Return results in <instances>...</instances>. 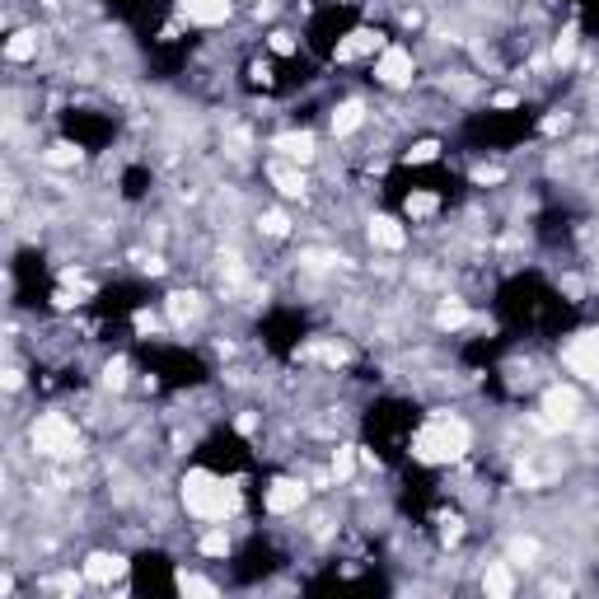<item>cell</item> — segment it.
I'll return each mask as SVG.
<instances>
[{"label":"cell","instance_id":"1","mask_svg":"<svg viewBox=\"0 0 599 599\" xmlns=\"http://www.w3.org/2000/svg\"><path fill=\"white\" fill-rule=\"evenodd\" d=\"M183 506H187V515H193V520H202V525H225V515L239 506V497H234V487H225L221 478L193 473V478L183 482Z\"/></svg>","mask_w":599,"mask_h":599},{"label":"cell","instance_id":"2","mask_svg":"<svg viewBox=\"0 0 599 599\" xmlns=\"http://www.w3.org/2000/svg\"><path fill=\"white\" fill-rule=\"evenodd\" d=\"M417 459H431V464H450V459H459L469 450V426L450 417V413H435L422 431H417V441H413Z\"/></svg>","mask_w":599,"mask_h":599},{"label":"cell","instance_id":"3","mask_svg":"<svg viewBox=\"0 0 599 599\" xmlns=\"http://www.w3.org/2000/svg\"><path fill=\"white\" fill-rule=\"evenodd\" d=\"M29 445L47 459H71L80 450V431L66 413H38L29 426Z\"/></svg>","mask_w":599,"mask_h":599},{"label":"cell","instance_id":"4","mask_svg":"<svg viewBox=\"0 0 599 599\" xmlns=\"http://www.w3.org/2000/svg\"><path fill=\"white\" fill-rule=\"evenodd\" d=\"M375 80H379V85H389V90H403L407 80H413V52L398 47V43H389L375 57Z\"/></svg>","mask_w":599,"mask_h":599},{"label":"cell","instance_id":"5","mask_svg":"<svg viewBox=\"0 0 599 599\" xmlns=\"http://www.w3.org/2000/svg\"><path fill=\"white\" fill-rule=\"evenodd\" d=\"M262 506H267V515H290V510H300V506H305V482H300V478H277V482L267 487Z\"/></svg>","mask_w":599,"mask_h":599},{"label":"cell","instance_id":"6","mask_svg":"<svg viewBox=\"0 0 599 599\" xmlns=\"http://www.w3.org/2000/svg\"><path fill=\"white\" fill-rule=\"evenodd\" d=\"M183 19L187 24H202V29H215V24L230 19V0H183Z\"/></svg>","mask_w":599,"mask_h":599},{"label":"cell","instance_id":"7","mask_svg":"<svg viewBox=\"0 0 599 599\" xmlns=\"http://www.w3.org/2000/svg\"><path fill=\"white\" fill-rule=\"evenodd\" d=\"M543 407H548V417H553V422L571 426V422L581 417V394H576V389H566V385H557V389L543 394Z\"/></svg>","mask_w":599,"mask_h":599},{"label":"cell","instance_id":"8","mask_svg":"<svg viewBox=\"0 0 599 599\" xmlns=\"http://www.w3.org/2000/svg\"><path fill=\"white\" fill-rule=\"evenodd\" d=\"M122 571H127V562L118 553H90L85 557V581H94V585H113Z\"/></svg>","mask_w":599,"mask_h":599},{"label":"cell","instance_id":"9","mask_svg":"<svg viewBox=\"0 0 599 599\" xmlns=\"http://www.w3.org/2000/svg\"><path fill=\"white\" fill-rule=\"evenodd\" d=\"M271 150H281L290 165H309L314 159V136L309 131H281L277 141H271Z\"/></svg>","mask_w":599,"mask_h":599},{"label":"cell","instance_id":"10","mask_svg":"<svg viewBox=\"0 0 599 599\" xmlns=\"http://www.w3.org/2000/svg\"><path fill=\"white\" fill-rule=\"evenodd\" d=\"M370 52H385V33H351L347 43H338V62H357V57H370Z\"/></svg>","mask_w":599,"mask_h":599},{"label":"cell","instance_id":"11","mask_svg":"<svg viewBox=\"0 0 599 599\" xmlns=\"http://www.w3.org/2000/svg\"><path fill=\"white\" fill-rule=\"evenodd\" d=\"M370 239L379 243V249H403V243H407V230H403L398 221H389V215H375V221H370Z\"/></svg>","mask_w":599,"mask_h":599},{"label":"cell","instance_id":"12","mask_svg":"<svg viewBox=\"0 0 599 599\" xmlns=\"http://www.w3.org/2000/svg\"><path fill=\"white\" fill-rule=\"evenodd\" d=\"M267 174H271V183H277V193H281V197H305V187H309V183H305V174H300V169H290V165H271Z\"/></svg>","mask_w":599,"mask_h":599},{"label":"cell","instance_id":"13","mask_svg":"<svg viewBox=\"0 0 599 599\" xmlns=\"http://www.w3.org/2000/svg\"><path fill=\"white\" fill-rule=\"evenodd\" d=\"M29 57H38V33L33 29L29 33H14L5 43V62H29Z\"/></svg>","mask_w":599,"mask_h":599},{"label":"cell","instance_id":"14","mask_svg":"<svg viewBox=\"0 0 599 599\" xmlns=\"http://www.w3.org/2000/svg\"><path fill=\"white\" fill-rule=\"evenodd\" d=\"M361 122H366V108H361L357 99H351V103H342V108H338V113H333V131H338V136H347V131H357Z\"/></svg>","mask_w":599,"mask_h":599},{"label":"cell","instance_id":"15","mask_svg":"<svg viewBox=\"0 0 599 599\" xmlns=\"http://www.w3.org/2000/svg\"><path fill=\"white\" fill-rule=\"evenodd\" d=\"M510 571L501 566V562H492V566H487V576H482V590H492V594H510Z\"/></svg>","mask_w":599,"mask_h":599},{"label":"cell","instance_id":"16","mask_svg":"<svg viewBox=\"0 0 599 599\" xmlns=\"http://www.w3.org/2000/svg\"><path fill=\"white\" fill-rule=\"evenodd\" d=\"M351 469H357V454H351V445H342L333 454V478H351Z\"/></svg>","mask_w":599,"mask_h":599},{"label":"cell","instance_id":"17","mask_svg":"<svg viewBox=\"0 0 599 599\" xmlns=\"http://www.w3.org/2000/svg\"><path fill=\"white\" fill-rule=\"evenodd\" d=\"M43 159H47V165H80V150L75 146H52Z\"/></svg>","mask_w":599,"mask_h":599},{"label":"cell","instance_id":"18","mask_svg":"<svg viewBox=\"0 0 599 599\" xmlns=\"http://www.w3.org/2000/svg\"><path fill=\"white\" fill-rule=\"evenodd\" d=\"M262 230H267V234H286L290 225H286V215H281V211H267V215H262Z\"/></svg>","mask_w":599,"mask_h":599},{"label":"cell","instance_id":"19","mask_svg":"<svg viewBox=\"0 0 599 599\" xmlns=\"http://www.w3.org/2000/svg\"><path fill=\"white\" fill-rule=\"evenodd\" d=\"M295 43H290V33H271V52H290Z\"/></svg>","mask_w":599,"mask_h":599}]
</instances>
